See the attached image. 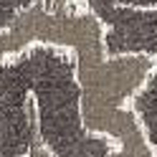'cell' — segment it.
Instances as JSON below:
<instances>
[{
  "instance_id": "6da1fadb",
  "label": "cell",
  "mask_w": 157,
  "mask_h": 157,
  "mask_svg": "<svg viewBox=\"0 0 157 157\" xmlns=\"http://www.w3.org/2000/svg\"><path fill=\"white\" fill-rule=\"evenodd\" d=\"M117 142L81 119L76 56L56 46L0 61V157H109Z\"/></svg>"
},
{
  "instance_id": "7a4b0ae2",
  "label": "cell",
  "mask_w": 157,
  "mask_h": 157,
  "mask_svg": "<svg viewBox=\"0 0 157 157\" xmlns=\"http://www.w3.org/2000/svg\"><path fill=\"white\" fill-rule=\"evenodd\" d=\"M94 15L104 25V51L109 56L157 58V8H104Z\"/></svg>"
},
{
  "instance_id": "3957f363",
  "label": "cell",
  "mask_w": 157,
  "mask_h": 157,
  "mask_svg": "<svg viewBox=\"0 0 157 157\" xmlns=\"http://www.w3.org/2000/svg\"><path fill=\"white\" fill-rule=\"evenodd\" d=\"M129 106L140 117V124H142L147 140H150L152 150H155V157H157V66L150 74V78L144 81V86L134 94Z\"/></svg>"
},
{
  "instance_id": "277c9868",
  "label": "cell",
  "mask_w": 157,
  "mask_h": 157,
  "mask_svg": "<svg viewBox=\"0 0 157 157\" xmlns=\"http://www.w3.org/2000/svg\"><path fill=\"white\" fill-rule=\"evenodd\" d=\"M33 5H48L51 8V0H0V33L8 31L15 23V18Z\"/></svg>"
},
{
  "instance_id": "5b68a950",
  "label": "cell",
  "mask_w": 157,
  "mask_h": 157,
  "mask_svg": "<svg viewBox=\"0 0 157 157\" xmlns=\"http://www.w3.org/2000/svg\"><path fill=\"white\" fill-rule=\"evenodd\" d=\"M33 43L28 41V36L21 31V28H8V31L0 33V61L8 56H15V53H21L25 51V48H31Z\"/></svg>"
},
{
  "instance_id": "8992f818",
  "label": "cell",
  "mask_w": 157,
  "mask_h": 157,
  "mask_svg": "<svg viewBox=\"0 0 157 157\" xmlns=\"http://www.w3.org/2000/svg\"><path fill=\"white\" fill-rule=\"evenodd\" d=\"M84 8L91 13L104 10V8H157V0H84Z\"/></svg>"
}]
</instances>
